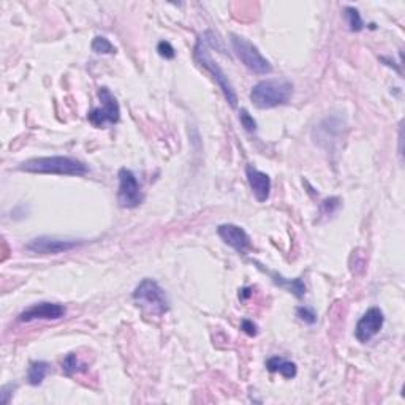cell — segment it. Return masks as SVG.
Masks as SVG:
<instances>
[{"label":"cell","instance_id":"2e32d148","mask_svg":"<svg viewBox=\"0 0 405 405\" xmlns=\"http://www.w3.org/2000/svg\"><path fill=\"white\" fill-rule=\"evenodd\" d=\"M62 370L65 375H75V374H81V372L87 370V364H84L80 358H78L76 353H68L64 358L62 361Z\"/></svg>","mask_w":405,"mask_h":405},{"label":"cell","instance_id":"4fadbf2b","mask_svg":"<svg viewBox=\"0 0 405 405\" xmlns=\"http://www.w3.org/2000/svg\"><path fill=\"white\" fill-rule=\"evenodd\" d=\"M257 265H258V263H257ZM258 267H260V270L263 271V272L270 274V277L272 279V282L276 284V285L282 286V289H286V290H289L290 293H293V295H295V296L299 298V299L304 298V295H306V285H304V282H303L301 279L290 280V279L282 277V276H280V274H277V272L266 270V267H263L261 265H258Z\"/></svg>","mask_w":405,"mask_h":405},{"label":"cell","instance_id":"ba28073f","mask_svg":"<svg viewBox=\"0 0 405 405\" xmlns=\"http://www.w3.org/2000/svg\"><path fill=\"white\" fill-rule=\"evenodd\" d=\"M385 323L383 312L378 307H370L368 312H364V315L359 318L355 328V336L361 344H365L374 339L378 332L382 331Z\"/></svg>","mask_w":405,"mask_h":405},{"label":"cell","instance_id":"ac0fdd59","mask_svg":"<svg viewBox=\"0 0 405 405\" xmlns=\"http://www.w3.org/2000/svg\"><path fill=\"white\" fill-rule=\"evenodd\" d=\"M90 48H92V51L97 52V54H116V47L107 37H95Z\"/></svg>","mask_w":405,"mask_h":405},{"label":"cell","instance_id":"ffe728a7","mask_svg":"<svg viewBox=\"0 0 405 405\" xmlns=\"http://www.w3.org/2000/svg\"><path fill=\"white\" fill-rule=\"evenodd\" d=\"M239 121H241V126H243L247 132H255V130H257V121L253 119L247 109H241Z\"/></svg>","mask_w":405,"mask_h":405},{"label":"cell","instance_id":"7c38bea8","mask_svg":"<svg viewBox=\"0 0 405 405\" xmlns=\"http://www.w3.org/2000/svg\"><path fill=\"white\" fill-rule=\"evenodd\" d=\"M246 174H247V181H249V186L252 188V192L260 202H265L267 198H270L271 193V178L266 173L260 171L255 167L249 165L246 168Z\"/></svg>","mask_w":405,"mask_h":405},{"label":"cell","instance_id":"9a60e30c","mask_svg":"<svg viewBox=\"0 0 405 405\" xmlns=\"http://www.w3.org/2000/svg\"><path fill=\"white\" fill-rule=\"evenodd\" d=\"M49 369H51V364L47 361L30 363L29 370H28V380L32 387H38V385H42L44 380V377L48 375Z\"/></svg>","mask_w":405,"mask_h":405},{"label":"cell","instance_id":"603a6c76","mask_svg":"<svg viewBox=\"0 0 405 405\" xmlns=\"http://www.w3.org/2000/svg\"><path fill=\"white\" fill-rule=\"evenodd\" d=\"M243 291H244V293H243V299H244V298H247V296H250V293H249V291H250V289H244Z\"/></svg>","mask_w":405,"mask_h":405},{"label":"cell","instance_id":"5bb4252c","mask_svg":"<svg viewBox=\"0 0 405 405\" xmlns=\"http://www.w3.org/2000/svg\"><path fill=\"white\" fill-rule=\"evenodd\" d=\"M266 368L270 372H279V374H282L285 378H295L298 374L296 364L280 356H272L267 359Z\"/></svg>","mask_w":405,"mask_h":405},{"label":"cell","instance_id":"6da1fadb","mask_svg":"<svg viewBox=\"0 0 405 405\" xmlns=\"http://www.w3.org/2000/svg\"><path fill=\"white\" fill-rule=\"evenodd\" d=\"M21 171L34 174H59V176H86L89 168L84 162L65 155L37 157L23 162L19 167Z\"/></svg>","mask_w":405,"mask_h":405},{"label":"cell","instance_id":"52a82bcc","mask_svg":"<svg viewBox=\"0 0 405 405\" xmlns=\"http://www.w3.org/2000/svg\"><path fill=\"white\" fill-rule=\"evenodd\" d=\"M117 178H119V188H117V201H119V205L127 209L138 207L143 200H145V195L141 192V186L136 176L130 169L121 168L119 173H117Z\"/></svg>","mask_w":405,"mask_h":405},{"label":"cell","instance_id":"e0dca14e","mask_svg":"<svg viewBox=\"0 0 405 405\" xmlns=\"http://www.w3.org/2000/svg\"><path fill=\"white\" fill-rule=\"evenodd\" d=\"M344 16H345V19H347L349 29L351 32H361L364 29V23L361 19V15H359V11L355 8V6H345Z\"/></svg>","mask_w":405,"mask_h":405},{"label":"cell","instance_id":"44dd1931","mask_svg":"<svg viewBox=\"0 0 405 405\" xmlns=\"http://www.w3.org/2000/svg\"><path fill=\"white\" fill-rule=\"evenodd\" d=\"M157 52H159V56L165 57V59H174L176 57V51L171 47V43L165 42V40L157 44Z\"/></svg>","mask_w":405,"mask_h":405},{"label":"cell","instance_id":"8fae6325","mask_svg":"<svg viewBox=\"0 0 405 405\" xmlns=\"http://www.w3.org/2000/svg\"><path fill=\"white\" fill-rule=\"evenodd\" d=\"M67 309L57 303H40L28 307V309L19 313L18 320L23 323L35 322V320H59L65 315Z\"/></svg>","mask_w":405,"mask_h":405},{"label":"cell","instance_id":"d6986e66","mask_svg":"<svg viewBox=\"0 0 405 405\" xmlns=\"http://www.w3.org/2000/svg\"><path fill=\"white\" fill-rule=\"evenodd\" d=\"M296 313H298L299 320H303V322L307 325L317 323V313H315V310L310 309V307H306V306L298 307Z\"/></svg>","mask_w":405,"mask_h":405},{"label":"cell","instance_id":"9c48e42d","mask_svg":"<svg viewBox=\"0 0 405 405\" xmlns=\"http://www.w3.org/2000/svg\"><path fill=\"white\" fill-rule=\"evenodd\" d=\"M75 239H61V238H51V236H40L32 239L30 243L25 244V249L32 253L38 255H57L68 250H73L75 247L80 246Z\"/></svg>","mask_w":405,"mask_h":405},{"label":"cell","instance_id":"30bf717a","mask_svg":"<svg viewBox=\"0 0 405 405\" xmlns=\"http://www.w3.org/2000/svg\"><path fill=\"white\" fill-rule=\"evenodd\" d=\"M217 234L226 246L233 247L238 253H247L252 249L250 236L244 228L233 224H224L217 228Z\"/></svg>","mask_w":405,"mask_h":405},{"label":"cell","instance_id":"7402d4cb","mask_svg":"<svg viewBox=\"0 0 405 405\" xmlns=\"http://www.w3.org/2000/svg\"><path fill=\"white\" fill-rule=\"evenodd\" d=\"M241 330H243L246 334L249 336H257V325H255L252 320H243V323H241Z\"/></svg>","mask_w":405,"mask_h":405},{"label":"cell","instance_id":"277c9868","mask_svg":"<svg viewBox=\"0 0 405 405\" xmlns=\"http://www.w3.org/2000/svg\"><path fill=\"white\" fill-rule=\"evenodd\" d=\"M133 299L141 309L155 317H162L169 310V301L165 290L154 279H143L136 285Z\"/></svg>","mask_w":405,"mask_h":405},{"label":"cell","instance_id":"8992f818","mask_svg":"<svg viewBox=\"0 0 405 405\" xmlns=\"http://www.w3.org/2000/svg\"><path fill=\"white\" fill-rule=\"evenodd\" d=\"M99 99L102 107L94 108L87 114L89 122L92 123L97 128H103L107 123L109 126H114V123L119 122L121 119V108L119 103H117L116 97L111 94V90L108 87H100L99 89Z\"/></svg>","mask_w":405,"mask_h":405},{"label":"cell","instance_id":"5b68a950","mask_svg":"<svg viewBox=\"0 0 405 405\" xmlns=\"http://www.w3.org/2000/svg\"><path fill=\"white\" fill-rule=\"evenodd\" d=\"M231 48L234 54L243 62L247 68L257 75H270L272 71V65L267 59L261 54L258 48L252 44L247 38L239 35H230Z\"/></svg>","mask_w":405,"mask_h":405},{"label":"cell","instance_id":"3957f363","mask_svg":"<svg viewBox=\"0 0 405 405\" xmlns=\"http://www.w3.org/2000/svg\"><path fill=\"white\" fill-rule=\"evenodd\" d=\"M209 48H211V43H209L207 32H205V34L198 38L197 47H195V61H197L202 68H206L209 73L212 75L214 81L219 84L222 92H224L226 102L234 108L238 104V95L236 92H234V89L231 86L230 80H228V76L225 75V71L222 70L220 65L212 59Z\"/></svg>","mask_w":405,"mask_h":405},{"label":"cell","instance_id":"7a4b0ae2","mask_svg":"<svg viewBox=\"0 0 405 405\" xmlns=\"http://www.w3.org/2000/svg\"><path fill=\"white\" fill-rule=\"evenodd\" d=\"M293 95V84L285 78H271L260 81L250 90V100L260 109H270L289 103Z\"/></svg>","mask_w":405,"mask_h":405}]
</instances>
